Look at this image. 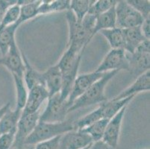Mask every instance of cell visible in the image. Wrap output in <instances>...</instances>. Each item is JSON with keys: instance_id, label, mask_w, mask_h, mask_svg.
<instances>
[{"instance_id": "cell-5", "label": "cell", "mask_w": 150, "mask_h": 149, "mask_svg": "<svg viewBox=\"0 0 150 149\" xmlns=\"http://www.w3.org/2000/svg\"><path fill=\"white\" fill-rule=\"evenodd\" d=\"M69 106L67 100H61L60 93L55 94L48 98L46 109L40 115L39 121L48 123L62 122L66 120Z\"/></svg>"}, {"instance_id": "cell-1", "label": "cell", "mask_w": 150, "mask_h": 149, "mask_svg": "<svg viewBox=\"0 0 150 149\" xmlns=\"http://www.w3.org/2000/svg\"><path fill=\"white\" fill-rule=\"evenodd\" d=\"M84 51L77 52L73 49L68 48L57 64L62 75V87L60 95L61 100H67L73 84L78 75Z\"/></svg>"}, {"instance_id": "cell-8", "label": "cell", "mask_w": 150, "mask_h": 149, "mask_svg": "<svg viewBox=\"0 0 150 149\" xmlns=\"http://www.w3.org/2000/svg\"><path fill=\"white\" fill-rule=\"evenodd\" d=\"M0 65H2L10 71L12 76L24 77L25 64L22 57V52L17 46L16 40L11 44L8 52L0 57Z\"/></svg>"}, {"instance_id": "cell-33", "label": "cell", "mask_w": 150, "mask_h": 149, "mask_svg": "<svg viewBox=\"0 0 150 149\" xmlns=\"http://www.w3.org/2000/svg\"><path fill=\"white\" fill-rule=\"evenodd\" d=\"M61 136L62 135L49 139V140L40 142L35 145V149H58Z\"/></svg>"}, {"instance_id": "cell-2", "label": "cell", "mask_w": 150, "mask_h": 149, "mask_svg": "<svg viewBox=\"0 0 150 149\" xmlns=\"http://www.w3.org/2000/svg\"><path fill=\"white\" fill-rule=\"evenodd\" d=\"M119 72L115 70L105 72L100 79L92 84L82 95L73 102L68 109V113L91 105L107 102L108 98L105 95V88L108 82L115 77Z\"/></svg>"}, {"instance_id": "cell-37", "label": "cell", "mask_w": 150, "mask_h": 149, "mask_svg": "<svg viewBox=\"0 0 150 149\" xmlns=\"http://www.w3.org/2000/svg\"><path fill=\"white\" fill-rule=\"evenodd\" d=\"M135 52L141 53H150V41L149 40H145L142 42L138 47L136 49Z\"/></svg>"}, {"instance_id": "cell-24", "label": "cell", "mask_w": 150, "mask_h": 149, "mask_svg": "<svg viewBox=\"0 0 150 149\" xmlns=\"http://www.w3.org/2000/svg\"><path fill=\"white\" fill-rule=\"evenodd\" d=\"M18 27L15 23L0 29V52L2 56L5 55L8 52L11 44L16 40L15 33Z\"/></svg>"}, {"instance_id": "cell-25", "label": "cell", "mask_w": 150, "mask_h": 149, "mask_svg": "<svg viewBox=\"0 0 150 149\" xmlns=\"http://www.w3.org/2000/svg\"><path fill=\"white\" fill-rule=\"evenodd\" d=\"M108 121L109 120L106 119H102L94 122L90 126L82 130H79V131L89 135L92 139L93 142L99 141L102 139Z\"/></svg>"}, {"instance_id": "cell-31", "label": "cell", "mask_w": 150, "mask_h": 149, "mask_svg": "<svg viewBox=\"0 0 150 149\" xmlns=\"http://www.w3.org/2000/svg\"><path fill=\"white\" fill-rule=\"evenodd\" d=\"M117 1L114 0H99L94 2L90 8L89 11L88 13L94 15V16H99L105 12L108 11L110 8H112L114 5L117 4Z\"/></svg>"}, {"instance_id": "cell-18", "label": "cell", "mask_w": 150, "mask_h": 149, "mask_svg": "<svg viewBox=\"0 0 150 149\" xmlns=\"http://www.w3.org/2000/svg\"><path fill=\"white\" fill-rule=\"evenodd\" d=\"M22 57L25 64V72H24V81L26 88L28 90L33 88L35 86H43L45 87V81L43 72H39L31 66L28 61L25 54L22 52Z\"/></svg>"}, {"instance_id": "cell-28", "label": "cell", "mask_w": 150, "mask_h": 149, "mask_svg": "<svg viewBox=\"0 0 150 149\" xmlns=\"http://www.w3.org/2000/svg\"><path fill=\"white\" fill-rule=\"evenodd\" d=\"M95 2L96 1L91 0H72L70 1L69 10L73 11L78 21L81 22Z\"/></svg>"}, {"instance_id": "cell-22", "label": "cell", "mask_w": 150, "mask_h": 149, "mask_svg": "<svg viewBox=\"0 0 150 149\" xmlns=\"http://www.w3.org/2000/svg\"><path fill=\"white\" fill-rule=\"evenodd\" d=\"M70 1L69 0H55V1H41L38 7V15L61 12L69 10Z\"/></svg>"}, {"instance_id": "cell-16", "label": "cell", "mask_w": 150, "mask_h": 149, "mask_svg": "<svg viewBox=\"0 0 150 149\" xmlns=\"http://www.w3.org/2000/svg\"><path fill=\"white\" fill-rule=\"evenodd\" d=\"M126 58L129 66V71L134 75L140 76L150 67V53L134 52L132 54L126 52Z\"/></svg>"}, {"instance_id": "cell-7", "label": "cell", "mask_w": 150, "mask_h": 149, "mask_svg": "<svg viewBox=\"0 0 150 149\" xmlns=\"http://www.w3.org/2000/svg\"><path fill=\"white\" fill-rule=\"evenodd\" d=\"M127 70L129 71V66L126 58V52L122 49H110L106 54L95 72L105 73L110 71Z\"/></svg>"}, {"instance_id": "cell-14", "label": "cell", "mask_w": 150, "mask_h": 149, "mask_svg": "<svg viewBox=\"0 0 150 149\" xmlns=\"http://www.w3.org/2000/svg\"><path fill=\"white\" fill-rule=\"evenodd\" d=\"M149 90L150 70H148L139 76L132 85L128 87L125 90H122L119 95L114 97L112 100H120V99H123V98L132 96V95L135 96L137 93H139L140 92H145V91H149Z\"/></svg>"}, {"instance_id": "cell-40", "label": "cell", "mask_w": 150, "mask_h": 149, "mask_svg": "<svg viewBox=\"0 0 150 149\" xmlns=\"http://www.w3.org/2000/svg\"><path fill=\"white\" fill-rule=\"evenodd\" d=\"M11 149H35V145H33L23 144L21 145L13 147Z\"/></svg>"}, {"instance_id": "cell-21", "label": "cell", "mask_w": 150, "mask_h": 149, "mask_svg": "<svg viewBox=\"0 0 150 149\" xmlns=\"http://www.w3.org/2000/svg\"><path fill=\"white\" fill-rule=\"evenodd\" d=\"M115 6L116 5L110 8L108 11L96 16V25H95V28L93 33V37L102 30L110 29V28L117 27L116 26Z\"/></svg>"}, {"instance_id": "cell-26", "label": "cell", "mask_w": 150, "mask_h": 149, "mask_svg": "<svg viewBox=\"0 0 150 149\" xmlns=\"http://www.w3.org/2000/svg\"><path fill=\"white\" fill-rule=\"evenodd\" d=\"M41 1H35L33 0L31 2L25 5H23L20 6V17H19L18 21L16 24L20 26L22 23H25L28 20L33 19L36 16H38V7L40 6Z\"/></svg>"}, {"instance_id": "cell-34", "label": "cell", "mask_w": 150, "mask_h": 149, "mask_svg": "<svg viewBox=\"0 0 150 149\" xmlns=\"http://www.w3.org/2000/svg\"><path fill=\"white\" fill-rule=\"evenodd\" d=\"M14 140V133H6L0 134V149H11Z\"/></svg>"}, {"instance_id": "cell-39", "label": "cell", "mask_w": 150, "mask_h": 149, "mask_svg": "<svg viewBox=\"0 0 150 149\" xmlns=\"http://www.w3.org/2000/svg\"><path fill=\"white\" fill-rule=\"evenodd\" d=\"M11 108V103L8 102V103L5 104L3 107H2L1 108H0V119H2V117H3L4 114L6 113L9 109Z\"/></svg>"}, {"instance_id": "cell-32", "label": "cell", "mask_w": 150, "mask_h": 149, "mask_svg": "<svg viewBox=\"0 0 150 149\" xmlns=\"http://www.w3.org/2000/svg\"><path fill=\"white\" fill-rule=\"evenodd\" d=\"M127 3L137 11L144 19L149 17L150 2L147 0H128Z\"/></svg>"}, {"instance_id": "cell-10", "label": "cell", "mask_w": 150, "mask_h": 149, "mask_svg": "<svg viewBox=\"0 0 150 149\" xmlns=\"http://www.w3.org/2000/svg\"><path fill=\"white\" fill-rule=\"evenodd\" d=\"M39 119H40V111L26 116L21 115V117L17 124V132L15 133V140L13 147L21 145L24 143L25 139L31 134L36 125H38Z\"/></svg>"}, {"instance_id": "cell-29", "label": "cell", "mask_w": 150, "mask_h": 149, "mask_svg": "<svg viewBox=\"0 0 150 149\" xmlns=\"http://www.w3.org/2000/svg\"><path fill=\"white\" fill-rule=\"evenodd\" d=\"M13 81H14L16 92H17V108L23 110V107L25 106V102L27 99L26 87H25L24 77L20 76H13Z\"/></svg>"}, {"instance_id": "cell-15", "label": "cell", "mask_w": 150, "mask_h": 149, "mask_svg": "<svg viewBox=\"0 0 150 149\" xmlns=\"http://www.w3.org/2000/svg\"><path fill=\"white\" fill-rule=\"evenodd\" d=\"M43 74L45 81V87L48 91L50 97L60 93L62 87V75L58 65L55 64L52 66L47 69V70L43 72Z\"/></svg>"}, {"instance_id": "cell-6", "label": "cell", "mask_w": 150, "mask_h": 149, "mask_svg": "<svg viewBox=\"0 0 150 149\" xmlns=\"http://www.w3.org/2000/svg\"><path fill=\"white\" fill-rule=\"evenodd\" d=\"M116 26L121 29L140 26L144 18L126 1H117L115 6Z\"/></svg>"}, {"instance_id": "cell-12", "label": "cell", "mask_w": 150, "mask_h": 149, "mask_svg": "<svg viewBox=\"0 0 150 149\" xmlns=\"http://www.w3.org/2000/svg\"><path fill=\"white\" fill-rule=\"evenodd\" d=\"M126 107L127 106L124 107L116 116H114L112 119L109 120L107 126H106L103 137H102V141L113 148L116 149V148L118 145L121 125H122L123 117L125 116Z\"/></svg>"}, {"instance_id": "cell-13", "label": "cell", "mask_w": 150, "mask_h": 149, "mask_svg": "<svg viewBox=\"0 0 150 149\" xmlns=\"http://www.w3.org/2000/svg\"><path fill=\"white\" fill-rule=\"evenodd\" d=\"M93 143L91 136L79 131H73L62 135L58 149H81Z\"/></svg>"}, {"instance_id": "cell-35", "label": "cell", "mask_w": 150, "mask_h": 149, "mask_svg": "<svg viewBox=\"0 0 150 149\" xmlns=\"http://www.w3.org/2000/svg\"><path fill=\"white\" fill-rule=\"evenodd\" d=\"M17 1L13 0H0V23L2 22L8 8L17 4Z\"/></svg>"}, {"instance_id": "cell-27", "label": "cell", "mask_w": 150, "mask_h": 149, "mask_svg": "<svg viewBox=\"0 0 150 149\" xmlns=\"http://www.w3.org/2000/svg\"><path fill=\"white\" fill-rule=\"evenodd\" d=\"M102 105H99L97 109L91 112L88 114L85 115L84 117H81L79 119L74 121V127L76 131L82 130L87 127L90 126L94 122L99 121L102 119Z\"/></svg>"}, {"instance_id": "cell-9", "label": "cell", "mask_w": 150, "mask_h": 149, "mask_svg": "<svg viewBox=\"0 0 150 149\" xmlns=\"http://www.w3.org/2000/svg\"><path fill=\"white\" fill-rule=\"evenodd\" d=\"M104 74L94 71L91 73L84 74L77 76L67 98V105L69 108L77 98L82 95L90 88V87H91L92 84L100 79Z\"/></svg>"}, {"instance_id": "cell-11", "label": "cell", "mask_w": 150, "mask_h": 149, "mask_svg": "<svg viewBox=\"0 0 150 149\" xmlns=\"http://www.w3.org/2000/svg\"><path fill=\"white\" fill-rule=\"evenodd\" d=\"M50 95L43 86H35L29 90L25 106L22 111V116L33 114L40 111V107L45 100L48 99Z\"/></svg>"}, {"instance_id": "cell-19", "label": "cell", "mask_w": 150, "mask_h": 149, "mask_svg": "<svg viewBox=\"0 0 150 149\" xmlns=\"http://www.w3.org/2000/svg\"><path fill=\"white\" fill-rule=\"evenodd\" d=\"M23 110L17 108L14 110L9 109L0 119V134L17 132V124L20 120Z\"/></svg>"}, {"instance_id": "cell-41", "label": "cell", "mask_w": 150, "mask_h": 149, "mask_svg": "<svg viewBox=\"0 0 150 149\" xmlns=\"http://www.w3.org/2000/svg\"><path fill=\"white\" fill-rule=\"evenodd\" d=\"M91 144H92V143H91V144H90V145H88L85 146V147L82 148H81V149H90V148H91Z\"/></svg>"}, {"instance_id": "cell-4", "label": "cell", "mask_w": 150, "mask_h": 149, "mask_svg": "<svg viewBox=\"0 0 150 149\" xmlns=\"http://www.w3.org/2000/svg\"><path fill=\"white\" fill-rule=\"evenodd\" d=\"M66 19L69 28V39L67 49L70 48L77 52L85 50L93 36V31L87 28L82 22L78 21L73 11L68 10Z\"/></svg>"}, {"instance_id": "cell-30", "label": "cell", "mask_w": 150, "mask_h": 149, "mask_svg": "<svg viewBox=\"0 0 150 149\" xmlns=\"http://www.w3.org/2000/svg\"><path fill=\"white\" fill-rule=\"evenodd\" d=\"M20 6L17 5V4L9 7L5 12L2 22L0 23V29H2L5 27L9 26L11 25L17 23L19 20V17H20Z\"/></svg>"}, {"instance_id": "cell-20", "label": "cell", "mask_w": 150, "mask_h": 149, "mask_svg": "<svg viewBox=\"0 0 150 149\" xmlns=\"http://www.w3.org/2000/svg\"><path fill=\"white\" fill-rule=\"evenodd\" d=\"M134 97V95H132L117 101H114L111 99L102 103L101 105L102 107V119H106L108 120L112 119L124 107L127 106L128 104L133 99Z\"/></svg>"}, {"instance_id": "cell-23", "label": "cell", "mask_w": 150, "mask_h": 149, "mask_svg": "<svg viewBox=\"0 0 150 149\" xmlns=\"http://www.w3.org/2000/svg\"><path fill=\"white\" fill-rule=\"evenodd\" d=\"M99 32L108 41L111 49H122L125 50V40H124L122 29L116 27L110 29L102 30Z\"/></svg>"}, {"instance_id": "cell-36", "label": "cell", "mask_w": 150, "mask_h": 149, "mask_svg": "<svg viewBox=\"0 0 150 149\" xmlns=\"http://www.w3.org/2000/svg\"><path fill=\"white\" fill-rule=\"evenodd\" d=\"M141 31L146 39H150V19L149 17L144 19V22L140 25Z\"/></svg>"}, {"instance_id": "cell-17", "label": "cell", "mask_w": 150, "mask_h": 149, "mask_svg": "<svg viewBox=\"0 0 150 149\" xmlns=\"http://www.w3.org/2000/svg\"><path fill=\"white\" fill-rule=\"evenodd\" d=\"M125 40V51L132 54L135 52L139 45L146 39L141 31L140 26L122 29Z\"/></svg>"}, {"instance_id": "cell-3", "label": "cell", "mask_w": 150, "mask_h": 149, "mask_svg": "<svg viewBox=\"0 0 150 149\" xmlns=\"http://www.w3.org/2000/svg\"><path fill=\"white\" fill-rule=\"evenodd\" d=\"M73 131H76L73 120L66 119L62 122L57 123L38 121L34 131L25 139L23 144L35 145L40 142L49 140Z\"/></svg>"}, {"instance_id": "cell-38", "label": "cell", "mask_w": 150, "mask_h": 149, "mask_svg": "<svg viewBox=\"0 0 150 149\" xmlns=\"http://www.w3.org/2000/svg\"><path fill=\"white\" fill-rule=\"evenodd\" d=\"M90 149H115L109 146L108 145L106 144L105 143L102 141V140H99L97 142H93L91 144Z\"/></svg>"}]
</instances>
